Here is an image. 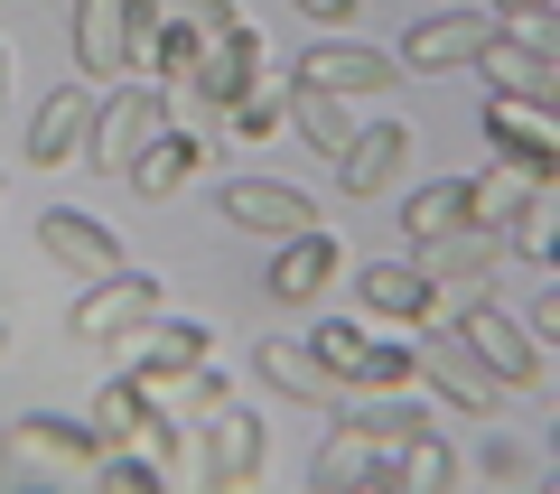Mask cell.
Segmentation results:
<instances>
[{
  "mask_svg": "<svg viewBox=\"0 0 560 494\" xmlns=\"http://www.w3.org/2000/svg\"><path fill=\"white\" fill-rule=\"evenodd\" d=\"M253 84H271V38H261L253 20H234L224 38L197 47V75L168 84L160 103H168V121H178V131H197V121H224L243 94H253Z\"/></svg>",
  "mask_w": 560,
  "mask_h": 494,
  "instance_id": "cell-1",
  "label": "cell"
},
{
  "mask_svg": "<svg viewBox=\"0 0 560 494\" xmlns=\"http://www.w3.org/2000/svg\"><path fill=\"white\" fill-rule=\"evenodd\" d=\"M448 327H458V337L477 345V364H486V374H495L504 392L523 401V411H541V401H551V345H541L533 327H523V317H504L486 290L467 298V308H448Z\"/></svg>",
  "mask_w": 560,
  "mask_h": 494,
  "instance_id": "cell-2",
  "label": "cell"
},
{
  "mask_svg": "<svg viewBox=\"0 0 560 494\" xmlns=\"http://www.w3.org/2000/svg\"><path fill=\"white\" fill-rule=\"evenodd\" d=\"M477 75H486V94L560 113V20H495V38L477 47Z\"/></svg>",
  "mask_w": 560,
  "mask_h": 494,
  "instance_id": "cell-3",
  "label": "cell"
},
{
  "mask_svg": "<svg viewBox=\"0 0 560 494\" xmlns=\"http://www.w3.org/2000/svg\"><path fill=\"white\" fill-rule=\"evenodd\" d=\"M411 337H420V345H411L420 383H430L448 411H467V420H504V411H523V401H514V392H504V383L477 364V345H467L448 317H430V327H411Z\"/></svg>",
  "mask_w": 560,
  "mask_h": 494,
  "instance_id": "cell-4",
  "label": "cell"
},
{
  "mask_svg": "<svg viewBox=\"0 0 560 494\" xmlns=\"http://www.w3.org/2000/svg\"><path fill=\"white\" fill-rule=\"evenodd\" d=\"M308 355H318L327 374L346 383V401H364V392H411V383H420L411 345H383L374 327H355V317H327V327H308Z\"/></svg>",
  "mask_w": 560,
  "mask_h": 494,
  "instance_id": "cell-5",
  "label": "cell"
},
{
  "mask_svg": "<svg viewBox=\"0 0 560 494\" xmlns=\"http://www.w3.org/2000/svg\"><path fill=\"white\" fill-rule=\"evenodd\" d=\"M160 308H168V298H160V280L121 261V271L84 280V298L66 308V337H75V345H103V355H113V345H131V337H140V327H150Z\"/></svg>",
  "mask_w": 560,
  "mask_h": 494,
  "instance_id": "cell-6",
  "label": "cell"
},
{
  "mask_svg": "<svg viewBox=\"0 0 560 494\" xmlns=\"http://www.w3.org/2000/svg\"><path fill=\"white\" fill-rule=\"evenodd\" d=\"M477 131H486V150H495L504 168H523V178H560V113L514 103V94H486Z\"/></svg>",
  "mask_w": 560,
  "mask_h": 494,
  "instance_id": "cell-7",
  "label": "cell"
},
{
  "mask_svg": "<svg viewBox=\"0 0 560 494\" xmlns=\"http://www.w3.org/2000/svg\"><path fill=\"white\" fill-rule=\"evenodd\" d=\"M224 224H243V234H271V243H290V234H308V224H327V197H308V187H290V178H224Z\"/></svg>",
  "mask_w": 560,
  "mask_h": 494,
  "instance_id": "cell-8",
  "label": "cell"
},
{
  "mask_svg": "<svg viewBox=\"0 0 560 494\" xmlns=\"http://www.w3.org/2000/svg\"><path fill=\"white\" fill-rule=\"evenodd\" d=\"M300 84H318V94H337V103H393L401 94V66L383 57V47H355L346 28H327V47L300 57Z\"/></svg>",
  "mask_w": 560,
  "mask_h": 494,
  "instance_id": "cell-9",
  "label": "cell"
},
{
  "mask_svg": "<svg viewBox=\"0 0 560 494\" xmlns=\"http://www.w3.org/2000/svg\"><path fill=\"white\" fill-rule=\"evenodd\" d=\"M346 271H355L346 234H337V224H308V234L280 243V261H271V298H280V308H318V298H337Z\"/></svg>",
  "mask_w": 560,
  "mask_h": 494,
  "instance_id": "cell-10",
  "label": "cell"
},
{
  "mask_svg": "<svg viewBox=\"0 0 560 494\" xmlns=\"http://www.w3.org/2000/svg\"><path fill=\"white\" fill-rule=\"evenodd\" d=\"M160 121H168V103L150 94V84H113V94L84 113V150H75V158H94L103 178H113V168H131V150L160 131Z\"/></svg>",
  "mask_w": 560,
  "mask_h": 494,
  "instance_id": "cell-11",
  "label": "cell"
},
{
  "mask_svg": "<svg viewBox=\"0 0 560 494\" xmlns=\"http://www.w3.org/2000/svg\"><path fill=\"white\" fill-rule=\"evenodd\" d=\"M206 131H178V121H160V131L140 140L131 150V168H121V178H131V197L140 205H178V187H197L206 178Z\"/></svg>",
  "mask_w": 560,
  "mask_h": 494,
  "instance_id": "cell-12",
  "label": "cell"
},
{
  "mask_svg": "<svg viewBox=\"0 0 560 494\" xmlns=\"http://www.w3.org/2000/svg\"><path fill=\"white\" fill-rule=\"evenodd\" d=\"M327 168H337V197H393L411 168V121H355V140Z\"/></svg>",
  "mask_w": 560,
  "mask_h": 494,
  "instance_id": "cell-13",
  "label": "cell"
},
{
  "mask_svg": "<svg viewBox=\"0 0 560 494\" xmlns=\"http://www.w3.org/2000/svg\"><path fill=\"white\" fill-rule=\"evenodd\" d=\"M486 38H495V10H448V20H420L393 66L401 75H467Z\"/></svg>",
  "mask_w": 560,
  "mask_h": 494,
  "instance_id": "cell-14",
  "label": "cell"
},
{
  "mask_svg": "<svg viewBox=\"0 0 560 494\" xmlns=\"http://www.w3.org/2000/svg\"><path fill=\"white\" fill-rule=\"evenodd\" d=\"M355 298L374 317H393V327H430V317H448V298H440V280L430 271H411V261H355Z\"/></svg>",
  "mask_w": 560,
  "mask_h": 494,
  "instance_id": "cell-15",
  "label": "cell"
},
{
  "mask_svg": "<svg viewBox=\"0 0 560 494\" xmlns=\"http://www.w3.org/2000/svg\"><path fill=\"white\" fill-rule=\"evenodd\" d=\"M411 261H420L430 280H440V298H448V290H467V298H477V290H495V271H504V234H495V224H458V234L420 243Z\"/></svg>",
  "mask_w": 560,
  "mask_h": 494,
  "instance_id": "cell-16",
  "label": "cell"
},
{
  "mask_svg": "<svg viewBox=\"0 0 560 494\" xmlns=\"http://www.w3.org/2000/svg\"><path fill=\"white\" fill-rule=\"evenodd\" d=\"M38 252L57 261V271H75V280H103V271H121V261H131L113 224L75 215V205H47V215H38Z\"/></svg>",
  "mask_w": 560,
  "mask_h": 494,
  "instance_id": "cell-17",
  "label": "cell"
},
{
  "mask_svg": "<svg viewBox=\"0 0 560 494\" xmlns=\"http://www.w3.org/2000/svg\"><path fill=\"white\" fill-rule=\"evenodd\" d=\"M261 457H271V430H261L253 411H234L224 401L215 420H206V448H197V485H253Z\"/></svg>",
  "mask_w": 560,
  "mask_h": 494,
  "instance_id": "cell-18",
  "label": "cell"
},
{
  "mask_svg": "<svg viewBox=\"0 0 560 494\" xmlns=\"http://www.w3.org/2000/svg\"><path fill=\"white\" fill-rule=\"evenodd\" d=\"M215 317H178V308H160L150 327L131 337V374H197V364H215Z\"/></svg>",
  "mask_w": 560,
  "mask_h": 494,
  "instance_id": "cell-19",
  "label": "cell"
},
{
  "mask_svg": "<svg viewBox=\"0 0 560 494\" xmlns=\"http://www.w3.org/2000/svg\"><path fill=\"white\" fill-rule=\"evenodd\" d=\"M253 364H261V383H271L280 401H300V411H346V383L308 355V337H261Z\"/></svg>",
  "mask_w": 560,
  "mask_h": 494,
  "instance_id": "cell-20",
  "label": "cell"
},
{
  "mask_svg": "<svg viewBox=\"0 0 560 494\" xmlns=\"http://www.w3.org/2000/svg\"><path fill=\"white\" fill-rule=\"evenodd\" d=\"M504 261H523V271H551V252H560V178H533L514 205H504Z\"/></svg>",
  "mask_w": 560,
  "mask_h": 494,
  "instance_id": "cell-21",
  "label": "cell"
},
{
  "mask_svg": "<svg viewBox=\"0 0 560 494\" xmlns=\"http://www.w3.org/2000/svg\"><path fill=\"white\" fill-rule=\"evenodd\" d=\"M10 438H20L28 467H57V475H94V467H103V438L84 430V420H66V411H28V420H10Z\"/></svg>",
  "mask_w": 560,
  "mask_h": 494,
  "instance_id": "cell-22",
  "label": "cell"
},
{
  "mask_svg": "<svg viewBox=\"0 0 560 494\" xmlns=\"http://www.w3.org/2000/svg\"><path fill=\"white\" fill-rule=\"evenodd\" d=\"M364 485H383V494H448L458 485V457H448L440 430H420V438H401V448H383Z\"/></svg>",
  "mask_w": 560,
  "mask_h": 494,
  "instance_id": "cell-23",
  "label": "cell"
},
{
  "mask_svg": "<svg viewBox=\"0 0 560 494\" xmlns=\"http://www.w3.org/2000/svg\"><path fill=\"white\" fill-rule=\"evenodd\" d=\"M84 113H94V94H84V84L47 94L38 121H28V168H66V158L84 150Z\"/></svg>",
  "mask_w": 560,
  "mask_h": 494,
  "instance_id": "cell-24",
  "label": "cell"
},
{
  "mask_svg": "<svg viewBox=\"0 0 560 494\" xmlns=\"http://www.w3.org/2000/svg\"><path fill=\"white\" fill-rule=\"evenodd\" d=\"M75 75L84 84H121V0H75Z\"/></svg>",
  "mask_w": 560,
  "mask_h": 494,
  "instance_id": "cell-25",
  "label": "cell"
},
{
  "mask_svg": "<svg viewBox=\"0 0 560 494\" xmlns=\"http://www.w3.org/2000/svg\"><path fill=\"white\" fill-rule=\"evenodd\" d=\"M458 224H477L467 215V178H430V187H411L401 197V243H440V234H458Z\"/></svg>",
  "mask_w": 560,
  "mask_h": 494,
  "instance_id": "cell-26",
  "label": "cell"
},
{
  "mask_svg": "<svg viewBox=\"0 0 560 494\" xmlns=\"http://www.w3.org/2000/svg\"><path fill=\"white\" fill-rule=\"evenodd\" d=\"M364 475H374V438H364L355 420L337 411V430H327V438H318V457H308V485H318V494H355Z\"/></svg>",
  "mask_w": 560,
  "mask_h": 494,
  "instance_id": "cell-27",
  "label": "cell"
},
{
  "mask_svg": "<svg viewBox=\"0 0 560 494\" xmlns=\"http://www.w3.org/2000/svg\"><path fill=\"white\" fill-rule=\"evenodd\" d=\"M290 131H300L318 158H337L346 140H355V103H337V94H318V84L290 75Z\"/></svg>",
  "mask_w": 560,
  "mask_h": 494,
  "instance_id": "cell-28",
  "label": "cell"
},
{
  "mask_svg": "<svg viewBox=\"0 0 560 494\" xmlns=\"http://www.w3.org/2000/svg\"><path fill=\"white\" fill-rule=\"evenodd\" d=\"M224 131H234V140H253V150H271V140L290 131V94H280V84H253V94H243L234 113H224Z\"/></svg>",
  "mask_w": 560,
  "mask_h": 494,
  "instance_id": "cell-29",
  "label": "cell"
},
{
  "mask_svg": "<svg viewBox=\"0 0 560 494\" xmlns=\"http://www.w3.org/2000/svg\"><path fill=\"white\" fill-rule=\"evenodd\" d=\"M477 475L504 485V494H523L541 475V448H533V438H477Z\"/></svg>",
  "mask_w": 560,
  "mask_h": 494,
  "instance_id": "cell-30",
  "label": "cell"
},
{
  "mask_svg": "<svg viewBox=\"0 0 560 494\" xmlns=\"http://www.w3.org/2000/svg\"><path fill=\"white\" fill-rule=\"evenodd\" d=\"M160 0H121V66L131 75H150V47H160Z\"/></svg>",
  "mask_w": 560,
  "mask_h": 494,
  "instance_id": "cell-31",
  "label": "cell"
},
{
  "mask_svg": "<svg viewBox=\"0 0 560 494\" xmlns=\"http://www.w3.org/2000/svg\"><path fill=\"white\" fill-rule=\"evenodd\" d=\"M160 20H178V28H197V38H224V28L243 20L234 0H160Z\"/></svg>",
  "mask_w": 560,
  "mask_h": 494,
  "instance_id": "cell-32",
  "label": "cell"
},
{
  "mask_svg": "<svg viewBox=\"0 0 560 494\" xmlns=\"http://www.w3.org/2000/svg\"><path fill=\"white\" fill-rule=\"evenodd\" d=\"M300 10H308L318 28H355V20H364V0H300Z\"/></svg>",
  "mask_w": 560,
  "mask_h": 494,
  "instance_id": "cell-33",
  "label": "cell"
},
{
  "mask_svg": "<svg viewBox=\"0 0 560 494\" xmlns=\"http://www.w3.org/2000/svg\"><path fill=\"white\" fill-rule=\"evenodd\" d=\"M10 113H20V47L0 38V121H10Z\"/></svg>",
  "mask_w": 560,
  "mask_h": 494,
  "instance_id": "cell-34",
  "label": "cell"
},
{
  "mask_svg": "<svg viewBox=\"0 0 560 494\" xmlns=\"http://www.w3.org/2000/svg\"><path fill=\"white\" fill-rule=\"evenodd\" d=\"M523 327H533L541 345H560V298H533V317H523Z\"/></svg>",
  "mask_w": 560,
  "mask_h": 494,
  "instance_id": "cell-35",
  "label": "cell"
},
{
  "mask_svg": "<svg viewBox=\"0 0 560 494\" xmlns=\"http://www.w3.org/2000/svg\"><path fill=\"white\" fill-rule=\"evenodd\" d=\"M495 20H560V0H495Z\"/></svg>",
  "mask_w": 560,
  "mask_h": 494,
  "instance_id": "cell-36",
  "label": "cell"
},
{
  "mask_svg": "<svg viewBox=\"0 0 560 494\" xmlns=\"http://www.w3.org/2000/svg\"><path fill=\"white\" fill-rule=\"evenodd\" d=\"M20 467L28 457H20V438H10V420H0V485H20Z\"/></svg>",
  "mask_w": 560,
  "mask_h": 494,
  "instance_id": "cell-37",
  "label": "cell"
},
{
  "mask_svg": "<svg viewBox=\"0 0 560 494\" xmlns=\"http://www.w3.org/2000/svg\"><path fill=\"white\" fill-rule=\"evenodd\" d=\"M0 364H10V317H0Z\"/></svg>",
  "mask_w": 560,
  "mask_h": 494,
  "instance_id": "cell-38",
  "label": "cell"
},
{
  "mask_svg": "<svg viewBox=\"0 0 560 494\" xmlns=\"http://www.w3.org/2000/svg\"><path fill=\"white\" fill-rule=\"evenodd\" d=\"M0 197H10V178H0Z\"/></svg>",
  "mask_w": 560,
  "mask_h": 494,
  "instance_id": "cell-39",
  "label": "cell"
}]
</instances>
